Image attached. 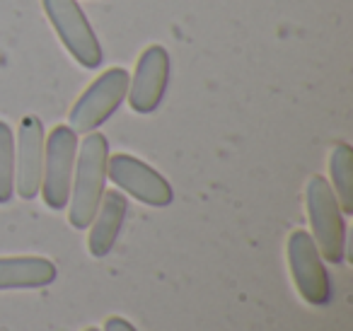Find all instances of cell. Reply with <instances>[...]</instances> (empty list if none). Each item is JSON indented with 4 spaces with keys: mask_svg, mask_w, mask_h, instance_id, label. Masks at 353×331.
Instances as JSON below:
<instances>
[{
    "mask_svg": "<svg viewBox=\"0 0 353 331\" xmlns=\"http://www.w3.org/2000/svg\"><path fill=\"white\" fill-rule=\"evenodd\" d=\"M307 220L312 228V239L324 261L341 263L346 257V218L324 177L314 174L305 189Z\"/></svg>",
    "mask_w": 353,
    "mask_h": 331,
    "instance_id": "2",
    "label": "cell"
},
{
    "mask_svg": "<svg viewBox=\"0 0 353 331\" xmlns=\"http://www.w3.org/2000/svg\"><path fill=\"white\" fill-rule=\"evenodd\" d=\"M128 70L109 68L85 90L68 114V126L75 133H92L123 104L128 92Z\"/></svg>",
    "mask_w": 353,
    "mask_h": 331,
    "instance_id": "5",
    "label": "cell"
},
{
    "mask_svg": "<svg viewBox=\"0 0 353 331\" xmlns=\"http://www.w3.org/2000/svg\"><path fill=\"white\" fill-rule=\"evenodd\" d=\"M44 141V123L32 114L22 119L15 141V191L22 201H34L39 196Z\"/></svg>",
    "mask_w": 353,
    "mask_h": 331,
    "instance_id": "9",
    "label": "cell"
},
{
    "mask_svg": "<svg viewBox=\"0 0 353 331\" xmlns=\"http://www.w3.org/2000/svg\"><path fill=\"white\" fill-rule=\"evenodd\" d=\"M170 83V54L165 46L152 44L141 54L136 73L128 78L126 99L136 114H152L160 107Z\"/></svg>",
    "mask_w": 353,
    "mask_h": 331,
    "instance_id": "8",
    "label": "cell"
},
{
    "mask_svg": "<svg viewBox=\"0 0 353 331\" xmlns=\"http://www.w3.org/2000/svg\"><path fill=\"white\" fill-rule=\"evenodd\" d=\"M104 331H138V329L128 319H123V317H109L104 321Z\"/></svg>",
    "mask_w": 353,
    "mask_h": 331,
    "instance_id": "14",
    "label": "cell"
},
{
    "mask_svg": "<svg viewBox=\"0 0 353 331\" xmlns=\"http://www.w3.org/2000/svg\"><path fill=\"white\" fill-rule=\"evenodd\" d=\"M329 174L332 191L341 205L343 215L353 213V150L348 143H336L329 155Z\"/></svg>",
    "mask_w": 353,
    "mask_h": 331,
    "instance_id": "12",
    "label": "cell"
},
{
    "mask_svg": "<svg viewBox=\"0 0 353 331\" xmlns=\"http://www.w3.org/2000/svg\"><path fill=\"white\" fill-rule=\"evenodd\" d=\"M126 199L121 191L109 189L104 191L99 208L94 213L92 223H90V237H88V249L94 259L107 257L117 244L119 234L123 228V218H126Z\"/></svg>",
    "mask_w": 353,
    "mask_h": 331,
    "instance_id": "10",
    "label": "cell"
},
{
    "mask_svg": "<svg viewBox=\"0 0 353 331\" xmlns=\"http://www.w3.org/2000/svg\"><path fill=\"white\" fill-rule=\"evenodd\" d=\"M107 179H112L117 189L152 208H165L174 201V189L170 181L148 162L126 152H119L107 160Z\"/></svg>",
    "mask_w": 353,
    "mask_h": 331,
    "instance_id": "7",
    "label": "cell"
},
{
    "mask_svg": "<svg viewBox=\"0 0 353 331\" xmlns=\"http://www.w3.org/2000/svg\"><path fill=\"white\" fill-rule=\"evenodd\" d=\"M78 146V133L63 123L51 128V133L44 141V167H41L39 194L51 210H63L68 205Z\"/></svg>",
    "mask_w": 353,
    "mask_h": 331,
    "instance_id": "3",
    "label": "cell"
},
{
    "mask_svg": "<svg viewBox=\"0 0 353 331\" xmlns=\"http://www.w3.org/2000/svg\"><path fill=\"white\" fill-rule=\"evenodd\" d=\"M107 160H109V141L104 133L92 131L83 138V146H78L75 157L73 184H70L68 199V223L75 230L90 228L94 213L99 208V201L107 186Z\"/></svg>",
    "mask_w": 353,
    "mask_h": 331,
    "instance_id": "1",
    "label": "cell"
},
{
    "mask_svg": "<svg viewBox=\"0 0 353 331\" xmlns=\"http://www.w3.org/2000/svg\"><path fill=\"white\" fill-rule=\"evenodd\" d=\"M285 254H288L290 278H293L300 297L314 307L327 305L332 300V278H329V271L312 234L305 230L290 232Z\"/></svg>",
    "mask_w": 353,
    "mask_h": 331,
    "instance_id": "6",
    "label": "cell"
},
{
    "mask_svg": "<svg viewBox=\"0 0 353 331\" xmlns=\"http://www.w3.org/2000/svg\"><path fill=\"white\" fill-rule=\"evenodd\" d=\"M41 6H44L51 27L59 34L61 44L68 49V54L83 68H99L104 59L102 44H99L97 34H94L78 0H41Z\"/></svg>",
    "mask_w": 353,
    "mask_h": 331,
    "instance_id": "4",
    "label": "cell"
},
{
    "mask_svg": "<svg viewBox=\"0 0 353 331\" xmlns=\"http://www.w3.org/2000/svg\"><path fill=\"white\" fill-rule=\"evenodd\" d=\"M85 331H99V329H97V326H88Z\"/></svg>",
    "mask_w": 353,
    "mask_h": 331,
    "instance_id": "15",
    "label": "cell"
},
{
    "mask_svg": "<svg viewBox=\"0 0 353 331\" xmlns=\"http://www.w3.org/2000/svg\"><path fill=\"white\" fill-rule=\"evenodd\" d=\"M15 194V136L6 121H0V205L10 203Z\"/></svg>",
    "mask_w": 353,
    "mask_h": 331,
    "instance_id": "13",
    "label": "cell"
},
{
    "mask_svg": "<svg viewBox=\"0 0 353 331\" xmlns=\"http://www.w3.org/2000/svg\"><path fill=\"white\" fill-rule=\"evenodd\" d=\"M56 276L59 268L46 257H0V290H37Z\"/></svg>",
    "mask_w": 353,
    "mask_h": 331,
    "instance_id": "11",
    "label": "cell"
}]
</instances>
